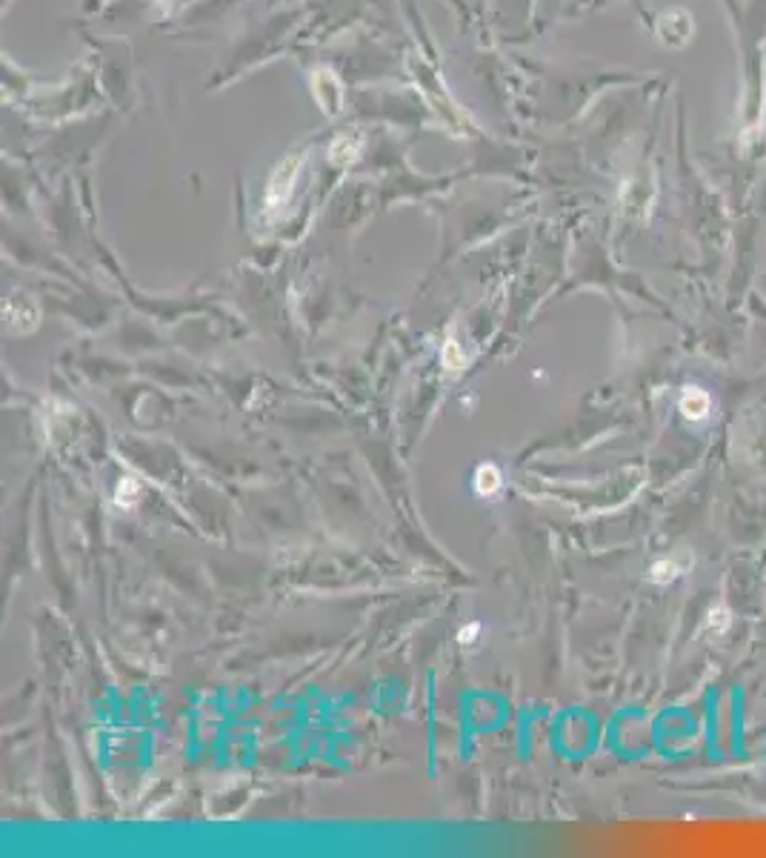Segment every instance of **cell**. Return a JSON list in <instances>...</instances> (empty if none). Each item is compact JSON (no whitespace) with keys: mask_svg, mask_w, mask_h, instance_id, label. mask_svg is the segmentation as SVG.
I'll list each match as a JSON object with an SVG mask.
<instances>
[{"mask_svg":"<svg viewBox=\"0 0 766 858\" xmlns=\"http://www.w3.org/2000/svg\"><path fill=\"white\" fill-rule=\"evenodd\" d=\"M441 361H444L446 369H460V367H463V352H460V346H458L455 341H446V343H444Z\"/></svg>","mask_w":766,"mask_h":858,"instance_id":"obj_5","label":"cell"},{"mask_svg":"<svg viewBox=\"0 0 766 858\" xmlns=\"http://www.w3.org/2000/svg\"><path fill=\"white\" fill-rule=\"evenodd\" d=\"M478 629H481L478 624H469L466 629H460V644H472V638L478 635Z\"/></svg>","mask_w":766,"mask_h":858,"instance_id":"obj_6","label":"cell"},{"mask_svg":"<svg viewBox=\"0 0 766 858\" xmlns=\"http://www.w3.org/2000/svg\"><path fill=\"white\" fill-rule=\"evenodd\" d=\"M498 486H500V472H498V467H492V463H484V467H478V472H475V489H478V495H492V492H498Z\"/></svg>","mask_w":766,"mask_h":858,"instance_id":"obj_3","label":"cell"},{"mask_svg":"<svg viewBox=\"0 0 766 858\" xmlns=\"http://www.w3.org/2000/svg\"><path fill=\"white\" fill-rule=\"evenodd\" d=\"M683 564L680 561H675V558H661V561H655L652 566H649V581H655V584H672V581H678L680 576H683Z\"/></svg>","mask_w":766,"mask_h":858,"instance_id":"obj_2","label":"cell"},{"mask_svg":"<svg viewBox=\"0 0 766 858\" xmlns=\"http://www.w3.org/2000/svg\"><path fill=\"white\" fill-rule=\"evenodd\" d=\"M729 627H732V613L726 610V606H715V610L706 615V629L715 632V635H723Z\"/></svg>","mask_w":766,"mask_h":858,"instance_id":"obj_4","label":"cell"},{"mask_svg":"<svg viewBox=\"0 0 766 858\" xmlns=\"http://www.w3.org/2000/svg\"><path fill=\"white\" fill-rule=\"evenodd\" d=\"M712 407H715V401H712V395H709L704 386H683L680 398H678L680 415H683L686 421H692V423L709 421V418H712Z\"/></svg>","mask_w":766,"mask_h":858,"instance_id":"obj_1","label":"cell"}]
</instances>
